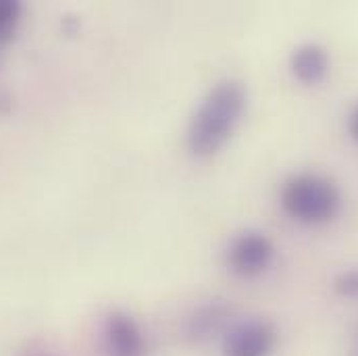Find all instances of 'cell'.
<instances>
[{
  "instance_id": "9c48e42d",
  "label": "cell",
  "mask_w": 358,
  "mask_h": 356,
  "mask_svg": "<svg viewBox=\"0 0 358 356\" xmlns=\"http://www.w3.org/2000/svg\"><path fill=\"white\" fill-rule=\"evenodd\" d=\"M334 290L342 298H358V269L342 271L334 281Z\"/></svg>"
},
{
  "instance_id": "7a4b0ae2",
  "label": "cell",
  "mask_w": 358,
  "mask_h": 356,
  "mask_svg": "<svg viewBox=\"0 0 358 356\" xmlns=\"http://www.w3.org/2000/svg\"><path fill=\"white\" fill-rule=\"evenodd\" d=\"M279 202L294 221L321 225L338 217L342 208V194L336 181L325 176L298 173L283 183Z\"/></svg>"
},
{
  "instance_id": "3957f363",
  "label": "cell",
  "mask_w": 358,
  "mask_h": 356,
  "mask_svg": "<svg viewBox=\"0 0 358 356\" xmlns=\"http://www.w3.org/2000/svg\"><path fill=\"white\" fill-rule=\"evenodd\" d=\"M225 259L234 275L252 279L263 275L271 267L275 259V246L263 232L248 229L234 238Z\"/></svg>"
},
{
  "instance_id": "ba28073f",
  "label": "cell",
  "mask_w": 358,
  "mask_h": 356,
  "mask_svg": "<svg viewBox=\"0 0 358 356\" xmlns=\"http://www.w3.org/2000/svg\"><path fill=\"white\" fill-rule=\"evenodd\" d=\"M21 21V2L0 0V44L8 42Z\"/></svg>"
},
{
  "instance_id": "6da1fadb",
  "label": "cell",
  "mask_w": 358,
  "mask_h": 356,
  "mask_svg": "<svg viewBox=\"0 0 358 356\" xmlns=\"http://www.w3.org/2000/svg\"><path fill=\"white\" fill-rule=\"evenodd\" d=\"M248 104L246 86L238 80H223L206 92L187 127V148L194 157L217 155L234 136Z\"/></svg>"
},
{
  "instance_id": "5b68a950",
  "label": "cell",
  "mask_w": 358,
  "mask_h": 356,
  "mask_svg": "<svg viewBox=\"0 0 358 356\" xmlns=\"http://www.w3.org/2000/svg\"><path fill=\"white\" fill-rule=\"evenodd\" d=\"M102 356H148V344L138 321L125 311H110L100 334Z\"/></svg>"
},
{
  "instance_id": "30bf717a",
  "label": "cell",
  "mask_w": 358,
  "mask_h": 356,
  "mask_svg": "<svg viewBox=\"0 0 358 356\" xmlns=\"http://www.w3.org/2000/svg\"><path fill=\"white\" fill-rule=\"evenodd\" d=\"M21 356H55V355H52V353H48L44 346H29V348H27V350H25Z\"/></svg>"
},
{
  "instance_id": "8992f818",
  "label": "cell",
  "mask_w": 358,
  "mask_h": 356,
  "mask_svg": "<svg viewBox=\"0 0 358 356\" xmlns=\"http://www.w3.org/2000/svg\"><path fill=\"white\" fill-rule=\"evenodd\" d=\"M231 319V306L219 300H210L194 308L183 323V338L192 344H206L217 336H223Z\"/></svg>"
},
{
  "instance_id": "8fae6325",
  "label": "cell",
  "mask_w": 358,
  "mask_h": 356,
  "mask_svg": "<svg viewBox=\"0 0 358 356\" xmlns=\"http://www.w3.org/2000/svg\"><path fill=\"white\" fill-rule=\"evenodd\" d=\"M350 134H352V138L358 142V106L355 108L352 117H350Z\"/></svg>"
},
{
  "instance_id": "52a82bcc",
  "label": "cell",
  "mask_w": 358,
  "mask_h": 356,
  "mask_svg": "<svg viewBox=\"0 0 358 356\" xmlns=\"http://www.w3.org/2000/svg\"><path fill=\"white\" fill-rule=\"evenodd\" d=\"M292 76L304 86H317L329 71V55L319 44H302L289 59Z\"/></svg>"
},
{
  "instance_id": "277c9868",
  "label": "cell",
  "mask_w": 358,
  "mask_h": 356,
  "mask_svg": "<svg viewBox=\"0 0 358 356\" xmlns=\"http://www.w3.org/2000/svg\"><path fill=\"white\" fill-rule=\"evenodd\" d=\"M277 342V329L267 319L231 323L223 334V356H268Z\"/></svg>"
}]
</instances>
